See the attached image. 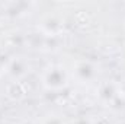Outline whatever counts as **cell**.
Instances as JSON below:
<instances>
[{"label":"cell","mask_w":125,"mask_h":124,"mask_svg":"<svg viewBox=\"0 0 125 124\" xmlns=\"http://www.w3.org/2000/svg\"><path fill=\"white\" fill-rule=\"evenodd\" d=\"M116 93H119V89H115L112 85H105L100 89V98L105 99L106 102H109L116 96Z\"/></svg>","instance_id":"cell-4"},{"label":"cell","mask_w":125,"mask_h":124,"mask_svg":"<svg viewBox=\"0 0 125 124\" xmlns=\"http://www.w3.org/2000/svg\"><path fill=\"white\" fill-rule=\"evenodd\" d=\"M116 124H125V120H121V121H118Z\"/></svg>","instance_id":"cell-7"},{"label":"cell","mask_w":125,"mask_h":124,"mask_svg":"<svg viewBox=\"0 0 125 124\" xmlns=\"http://www.w3.org/2000/svg\"><path fill=\"white\" fill-rule=\"evenodd\" d=\"M42 124H62V120L58 115H48L47 118H44Z\"/></svg>","instance_id":"cell-5"},{"label":"cell","mask_w":125,"mask_h":124,"mask_svg":"<svg viewBox=\"0 0 125 124\" xmlns=\"http://www.w3.org/2000/svg\"><path fill=\"white\" fill-rule=\"evenodd\" d=\"M28 72H29V64L26 63V60H23L22 57H15L7 64V73L13 79H16V80L22 79Z\"/></svg>","instance_id":"cell-3"},{"label":"cell","mask_w":125,"mask_h":124,"mask_svg":"<svg viewBox=\"0 0 125 124\" xmlns=\"http://www.w3.org/2000/svg\"><path fill=\"white\" fill-rule=\"evenodd\" d=\"M74 76L82 83H89L96 79L97 76V67L89 60H80L74 64Z\"/></svg>","instance_id":"cell-2"},{"label":"cell","mask_w":125,"mask_h":124,"mask_svg":"<svg viewBox=\"0 0 125 124\" xmlns=\"http://www.w3.org/2000/svg\"><path fill=\"white\" fill-rule=\"evenodd\" d=\"M41 83L48 91H60L62 88H65L68 83L67 72L64 70V67L58 64H51L42 72Z\"/></svg>","instance_id":"cell-1"},{"label":"cell","mask_w":125,"mask_h":124,"mask_svg":"<svg viewBox=\"0 0 125 124\" xmlns=\"http://www.w3.org/2000/svg\"><path fill=\"white\" fill-rule=\"evenodd\" d=\"M119 93H122L125 96V82L122 83V86H119Z\"/></svg>","instance_id":"cell-6"}]
</instances>
